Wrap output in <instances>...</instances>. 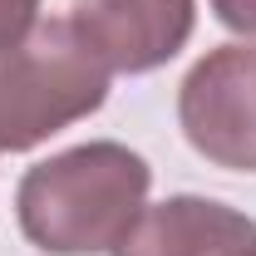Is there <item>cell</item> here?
<instances>
[{"label":"cell","instance_id":"1","mask_svg":"<svg viewBox=\"0 0 256 256\" xmlns=\"http://www.w3.org/2000/svg\"><path fill=\"white\" fill-rule=\"evenodd\" d=\"M148 162L124 143H84L50 162H34L20 182V232L50 256L114 252L143 217Z\"/></svg>","mask_w":256,"mask_h":256},{"label":"cell","instance_id":"2","mask_svg":"<svg viewBox=\"0 0 256 256\" xmlns=\"http://www.w3.org/2000/svg\"><path fill=\"white\" fill-rule=\"evenodd\" d=\"M108 94V69L79 44L69 20L34 25L30 40L0 50V153H20L89 118Z\"/></svg>","mask_w":256,"mask_h":256},{"label":"cell","instance_id":"3","mask_svg":"<svg viewBox=\"0 0 256 256\" xmlns=\"http://www.w3.org/2000/svg\"><path fill=\"white\" fill-rule=\"evenodd\" d=\"M178 118L207 162L256 172V44H222L192 64Z\"/></svg>","mask_w":256,"mask_h":256},{"label":"cell","instance_id":"4","mask_svg":"<svg viewBox=\"0 0 256 256\" xmlns=\"http://www.w3.org/2000/svg\"><path fill=\"white\" fill-rule=\"evenodd\" d=\"M69 30L104 69L148 74L192 34V0H74Z\"/></svg>","mask_w":256,"mask_h":256},{"label":"cell","instance_id":"5","mask_svg":"<svg viewBox=\"0 0 256 256\" xmlns=\"http://www.w3.org/2000/svg\"><path fill=\"white\" fill-rule=\"evenodd\" d=\"M114 256H256V222L207 197L143 207Z\"/></svg>","mask_w":256,"mask_h":256},{"label":"cell","instance_id":"6","mask_svg":"<svg viewBox=\"0 0 256 256\" xmlns=\"http://www.w3.org/2000/svg\"><path fill=\"white\" fill-rule=\"evenodd\" d=\"M40 25V0H0V50H15Z\"/></svg>","mask_w":256,"mask_h":256},{"label":"cell","instance_id":"7","mask_svg":"<svg viewBox=\"0 0 256 256\" xmlns=\"http://www.w3.org/2000/svg\"><path fill=\"white\" fill-rule=\"evenodd\" d=\"M212 10H217L222 25H232L242 34H256V0H212Z\"/></svg>","mask_w":256,"mask_h":256}]
</instances>
